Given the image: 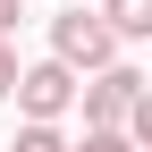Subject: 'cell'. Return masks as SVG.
Returning a JSON list of instances; mask_svg holds the SVG:
<instances>
[{
  "label": "cell",
  "mask_w": 152,
  "mask_h": 152,
  "mask_svg": "<svg viewBox=\"0 0 152 152\" xmlns=\"http://www.w3.org/2000/svg\"><path fill=\"white\" fill-rule=\"evenodd\" d=\"M51 59H68L76 76L118 68V26H110L102 9H59V17H51Z\"/></svg>",
  "instance_id": "cell-1"
},
{
  "label": "cell",
  "mask_w": 152,
  "mask_h": 152,
  "mask_svg": "<svg viewBox=\"0 0 152 152\" xmlns=\"http://www.w3.org/2000/svg\"><path fill=\"white\" fill-rule=\"evenodd\" d=\"M76 85H85V76H76L68 59H34L26 76H17V93H9V102L26 110V118H51V127H59L68 110H76Z\"/></svg>",
  "instance_id": "cell-2"
},
{
  "label": "cell",
  "mask_w": 152,
  "mask_h": 152,
  "mask_svg": "<svg viewBox=\"0 0 152 152\" xmlns=\"http://www.w3.org/2000/svg\"><path fill=\"white\" fill-rule=\"evenodd\" d=\"M135 93H144V76L135 68H102V76H85L76 85V102H85V127H127V110H135Z\"/></svg>",
  "instance_id": "cell-3"
},
{
  "label": "cell",
  "mask_w": 152,
  "mask_h": 152,
  "mask_svg": "<svg viewBox=\"0 0 152 152\" xmlns=\"http://www.w3.org/2000/svg\"><path fill=\"white\" fill-rule=\"evenodd\" d=\"M102 17L118 26V42H152V0H102Z\"/></svg>",
  "instance_id": "cell-4"
},
{
  "label": "cell",
  "mask_w": 152,
  "mask_h": 152,
  "mask_svg": "<svg viewBox=\"0 0 152 152\" xmlns=\"http://www.w3.org/2000/svg\"><path fill=\"white\" fill-rule=\"evenodd\" d=\"M0 152H76V144H68L51 118H26V127H17V144H0Z\"/></svg>",
  "instance_id": "cell-5"
},
{
  "label": "cell",
  "mask_w": 152,
  "mask_h": 152,
  "mask_svg": "<svg viewBox=\"0 0 152 152\" xmlns=\"http://www.w3.org/2000/svg\"><path fill=\"white\" fill-rule=\"evenodd\" d=\"M76 152H144V144L127 135V127H85V144H76Z\"/></svg>",
  "instance_id": "cell-6"
},
{
  "label": "cell",
  "mask_w": 152,
  "mask_h": 152,
  "mask_svg": "<svg viewBox=\"0 0 152 152\" xmlns=\"http://www.w3.org/2000/svg\"><path fill=\"white\" fill-rule=\"evenodd\" d=\"M127 135H135V144H144V152H152V85H144V93H135V110H127Z\"/></svg>",
  "instance_id": "cell-7"
},
{
  "label": "cell",
  "mask_w": 152,
  "mask_h": 152,
  "mask_svg": "<svg viewBox=\"0 0 152 152\" xmlns=\"http://www.w3.org/2000/svg\"><path fill=\"white\" fill-rule=\"evenodd\" d=\"M17 76H26V68H17V51L0 42V102H9V93H17Z\"/></svg>",
  "instance_id": "cell-8"
},
{
  "label": "cell",
  "mask_w": 152,
  "mask_h": 152,
  "mask_svg": "<svg viewBox=\"0 0 152 152\" xmlns=\"http://www.w3.org/2000/svg\"><path fill=\"white\" fill-rule=\"evenodd\" d=\"M9 26H17V0H0V42H9Z\"/></svg>",
  "instance_id": "cell-9"
}]
</instances>
